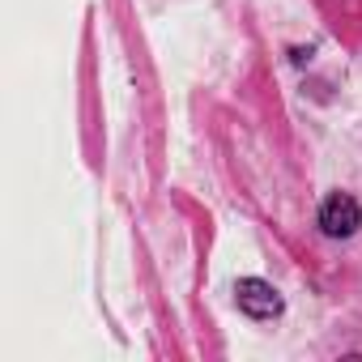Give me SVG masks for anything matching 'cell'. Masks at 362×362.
Here are the masks:
<instances>
[{
	"instance_id": "cell-2",
	"label": "cell",
	"mask_w": 362,
	"mask_h": 362,
	"mask_svg": "<svg viewBox=\"0 0 362 362\" xmlns=\"http://www.w3.org/2000/svg\"><path fill=\"white\" fill-rule=\"evenodd\" d=\"M235 298H239V307H243L252 320H273V315H281V294H277L269 281H260V277H243V281L235 286Z\"/></svg>"
},
{
	"instance_id": "cell-1",
	"label": "cell",
	"mask_w": 362,
	"mask_h": 362,
	"mask_svg": "<svg viewBox=\"0 0 362 362\" xmlns=\"http://www.w3.org/2000/svg\"><path fill=\"white\" fill-rule=\"evenodd\" d=\"M358 226H362V209H358L354 197L332 192V197L320 205V230H324L328 239H349Z\"/></svg>"
}]
</instances>
